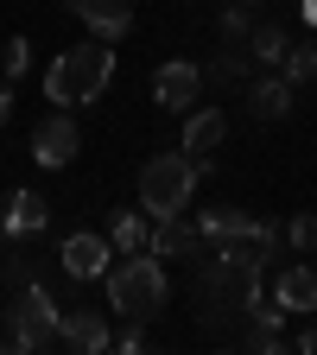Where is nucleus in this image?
I'll return each instance as SVG.
<instances>
[{"label": "nucleus", "mask_w": 317, "mask_h": 355, "mask_svg": "<svg viewBox=\"0 0 317 355\" xmlns=\"http://www.w3.org/2000/svg\"><path fill=\"white\" fill-rule=\"evenodd\" d=\"M260 304V266L248 241H209V260H197V311L203 324L222 330L229 318H248Z\"/></svg>", "instance_id": "f257e3e1"}, {"label": "nucleus", "mask_w": 317, "mask_h": 355, "mask_svg": "<svg viewBox=\"0 0 317 355\" xmlns=\"http://www.w3.org/2000/svg\"><path fill=\"white\" fill-rule=\"evenodd\" d=\"M108 83H114V44L83 38V44H70V51L51 58V70H44V102L51 108H89V102H102Z\"/></svg>", "instance_id": "f03ea898"}, {"label": "nucleus", "mask_w": 317, "mask_h": 355, "mask_svg": "<svg viewBox=\"0 0 317 355\" xmlns=\"http://www.w3.org/2000/svg\"><path fill=\"white\" fill-rule=\"evenodd\" d=\"M165 298H171V279H165L159 254L140 248V254H121V266H108V311H114V318L146 324V318L165 311Z\"/></svg>", "instance_id": "7ed1b4c3"}, {"label": "nucleus", "mask_w": 317, "mask_h": 355, "mask_svg": "<svg viewBox=\"0 0 317 355\" xmlns=\"http://www.w3.org/2000/svg\"><path fill=\"white\" fill-rule=\"evenodd\" d=\"M197 159L191 153H153L140 165V209L146 222H171V216H185L191 197H197Z\"/></svg>", "instance_id": "20e7f679"}, {"label": "nucleus", "mask_w": 317, "mask_h": 355, "mask_svg": "<svg viewBox=\"0 0 317 355\" xmlns=\"http://www.w3.org/2000/svg\"><path fill=\"white\" fill-rule=\"evenodd\" d=\"M58 318H64V304L51 298V286L26 279V286L13 292V311H7V349H19V355L51 349V343H58Z\"/></svg>", "instance_id": "39448f33"}, {"label": "nucleus", "mask_w": 317, "mask_h": 355, "mask_svg": "<svg viewBox=\"0 0 317 355\" xmlns=\"http://www.w3.org/2000/svg\"><path fill=\"white\" fill-rule=\"evenodd\" d=\"M76 153H83V127H76V114H70V108H51V114L32 127V165L64 171Z\"/></svg>", "instance_id": "423d86ee"}, {"label": "nucleus", "mask_w": 317, "mask_h": 355, "mask_svg": "<svg viewBox=\"0 0 317 355\" xmlns=\"http://www.w3.org/2000/svg\"><path fill=\"white\" fill-rule=\"evenodd\" d=\"M153 102L171 108V114H191V108L203 102V64H191V58L159 64V70H153Z\"/></svg>", "instance_id": "0eeeda50"}, {"label": "nucleus", "mask_w": 317, "mask_h": 355, "mask_svg": "<svg viewBox=\"0 0 317 355\" xmlns=\"http://www.w3.org/2000/svg\"><path fill=\"white\" fill-rule=\"evenodd\" d=\"M58 260H64V273H70V279H102L108 266H114V241L96 235V229H76V235H64Z\"/></svg>", "instance_id": "6e6552de"}, {"label": "nucleus", "mask_w": 317, "mask_h": 355, "mask_svg": "<svg viewBox=\"0 0 317 355\" xmlns=\"http://www.w3.org/2000/svg\"><path fill=\"white\" fill-rule=\"evenodd\" d=\"M58 349H70V355H102V349H114V330H108L102 311H64V318H58Z\"/></svg>", "instance_id": "1a4fd4ad"}, {"label": "nucleus", "mask_w": 317, "mask_h": 355, "mask_svg": "<svg viewBox=\"0 0 317 355\" xmlns=\"http://www.w3.org/2000/svg\"><path fill=\"white\" fill-rule=\"evenodd\" d=\"M222 140H229V114H222V108H191V114H185V146H178V153H191L197 171L209 178V165H216L209 153H216Z\"/></svg>", "instance_id": "9d476101"}, {"label": "nucleus", "mask_w": 317, "mask_h": 355, "mask_svg": "<svg viewBox=\"0 0 317 355\" xmlns=\"http://www.w3.org/2000/svg\"><path fill=\"white\" fill-rule=\"evenodd\" d=\"M44 229H51V203H44L32 184L13 191V203L0 209V235H7V241H32V235H44Z\"/></svg>", "instance_id": "9b49d317"}, {"label": "nucleus", "mask_w": 317, "mask_h": 355, "mask_svg": "<svg viewBox=\"0 0 317 355\" xmlns=\"http://www.w3.org/2000/svg\"><path fill=\"white\" fill-rule=\"evenodd\" d=\"M273 298H280L286 318H292V311H298V318H311V311H317V266H305V254H298L292 266H280Z\"/></svg>", "instance_id": "f8f14e48"}, {"label": "nucleus", "mask_w": 317, "mask_h": 355, "mask_svg": "<svg viewBox=\"0 0 317 355\" xmlns=\"http://www.w3.org/2000/svg\"><path fill=\"white\" fill-rule=\"evenodd\" d=\"M146 254H159V260H197V254H203V235H197V222L171 216V222H153Z\"/></svg>", "instance_id": "ddd939ff"}, {"label": "nucleus", "mask_w": 317, "mask_h": 355, "mask_svg": "<svg viewBox=\"0 0 317 355\" xmlns=\"http://www.w3.org/2000/svg\"><path fill=\"white\" fill-rule=\"evenodd\" d=\"M254 209H241V203H222V209H203L197 216V235L203 241H254Z\"/></svg>", "instance_id": "4468645a"}, {"label": "nucleus", "mask_w": 317, "mask_h": 355, "mask_svg": "<svg viewBox=\"0 0 317 355\" xmlns=\"http://www.w3.org/2000/svg\"><path fill=\"white\" fill-rule=\"evenodd\" d=\"M248 114L254 121H286L292 114V83L273 70V76H254L248 83Z\"/></svg>", "instance_id": "2eb2a0df"}, {"label": "nucleus", "mask_w": 317, "mask_h": 355, "mask_svg": "<svg viewBox=\"0 0 317 355\" xmlns=\"http://www.w3.org/2000/svg\"><path fill=\"white\" fill-rule=\"evenodd\" d=\"M248 349H260V355H273V349H292V336H286V311H280V298L273 304H254L248 311Z\"/></svg>", "instance_id": "dca6fc26"}, {"label": "nucleus", "mask_w": 317, "mask_h": 355, "mask_svg": "<svg viewBox=\"0 0 317 355\" xmlns=\"http://www.w3.org/2000/svg\"><path fill=\"white\" fill-rule=\"evenodd\" d=\"M83 26H89V38L121 44L133 32V7H127V0H89V7H83Z\"/></svg>", "instance_id": "f3484780"}, {"label": "nucleus", "mask_w": 317, "mask_h": 355, "mask_svg": "<svg viewBox=\"0 0 317 355\" xmlns=\"http://www.w3.org/2000/svg\"><path fill=\"white\" fill-rule=\"evenodd\" d=\"M102 235L114 241V254H140L153 241V222H146V209H108V229Z\"/></svg>", "instance_id": "a211bd4d"}, {"label": "nucleus", "mask_w": 317, "mask_h": 355, "mask_svg": "<svg viewBox=\"0 0 317 355\" xmlns=\"http://www.w3.org/2000/svg\"><path fill=\"white\" fill-rule=\"evenodd\" d=\"M286 51H292V32H286L280 19L248 32V58H254V64H273V70H280V64H286Z\"/></svg>", "instance_id": "6ab92c4d"}, {"label": "nucleus", "mask_w": 317, "mask_h": 355, "mask_svg": "<svg viewBox=\"0 0 317 355\" xmlns=\"http://www.w3.org/2000/svg\"><path fill=\"white\" fill-rule=\"evenodd\" d=\"M280 76H286L292 89L317 76V38H311V44H292V51H286V64H280Z\"/></svg>", "instance_id": "aec40b11"}, {"label": "nucleus", "mask_w": 317, "mask_h": 355, "mask_svg": "<svg viewBox=\"0 0 317 355\" xmlns=\"http://www.w3.org/2000/svg\"><path fill=\"white\" fill-rule=\"evenodd\" d=\"M209 76H216V83H241V76H248V44H241V38H235V44H222L216 64H209Z\"/></svg>", "instance_id": "412c9836"}, {"label": "nucleus", "mask_w": 317, "mask_h": 355, "mask_svg": "<svg viewBox=\"0 0 317 355\" xmlns=\"http://www.w3.org/2000/svg\"><path fill=\"white\" fill-rule=\"evenodd\" d=\"M286 248H298V254H317V216H311V209H298V216L286 222Z\"/></svg>", "instance_id": "4be33fe9"}, {"label": "nucleus", "mask_w": 317, "mask_h": 355, "mask_svg": "<svg viewBox=\"0 0 317 355\" xmlns=\"http://www.w3.org/2000/svg\"><path fill=\"white\" fill-rule=\"evenodd\" d=\"M0 273H7V286H13V292H19L26 279H32V254H26V241H13V248H7V260H0Z\"/></svg>", "instance_id": "5701e85b"}, {"label": "nucleus", "mask_w": 317, "mask_h": 355, "mask_svg": "<svg viewBox=\"0 0 317 355\" xmlns=\"http://www.w3.org/2000/svg\"><path fill=\"white\" fill-rule=\"evenodd\" d=\"M0 70H7V83H19L32 70V38H7V58H0Z\"/></svg>", "instance_id": "b1692460"}, {"label": "nucleus", "mask_w": 317, "mask_h": 355, "mask_svg": "<svg viewBox=\"0 0 317 355\" xmlns=\"http://www.w3.org/2000/svg\"><path fill=\"white\" fill-rule=\"evenodd\" d=\"M222 32H229V38H248V32H254V13H248V0H235V7L222 13Z\"/></svg>", "instance_id": "393cba45"}, {"label": "nucleus", "mask_w": 317, "mask_h": 355, "mask_svg": "<svg viewBox=\"0 0 317 355\" xmlns=\"http://www.w3.org/2000/svg\"><path fill=\"white\" fill-rule=\"evenodd\" d=\"M146 343H153V336H146V324H127V330L114 336V349H127V355H140Z\"/></svg>", "instance_id": "a878e982"}, {"label": "nucleus", "mask_w": 317, "mask_h": 355, "mask_svg": "<svg viewBox=\"0 0 317 355\" xmlns=\"http://www.w3.org/2000/svg\"><path fill=\"white\" fill-rule=\"evenodd\" d=\"M292 349H298V355H317V324H305V330L292 336Z\"/></svg>", "instance_id": "bb28decb"}, {"label": "nucleus", "mask_w": 317, "mask_h": 355, "mask_svg": "<svg viewBox=\"0 0 317 355\" xmlns=\"http://www.w3.org/2000/svg\"><path fill=\"white\" fill-rule=\"evenodd\" d=\"M7 114H13V83H0V127H7Z\"/></svg>", "instance_id": "cd10ccee"}, {"label": "nucleus", "mask_w": 317, "mask_h": 355, "mask_svg": "<svg viewBox=\"0 0 317 355\" xmlns=\"http://www.w3.org/2000/svg\"><path fill=\"white\" fill-rule=\"evenodd\" d=\"M298 13H305V26H317V0H298Z\"/></svg>", "instance_id": "c85d7f7f"}, {"label": "nucleus", "mask_w": 317, "mask_h": 355, "mask_svg": "<svg viewBox=\"0 0 317 355\" xmlns=\"http://www.w3.org/2000/svg\"><path fill=\"white\" fill-rule=\"evenodd\" d=\"M64 7H70V13H83V7H89V0H64Z\"/></svg>", "instance_id": "c756f323"}, {"label": "nucleus", "mask_w": 317, "mask_h": 355, "mask_svg": "<svg viewBox=\"0 0 317 355\" xmlns=\"http://www.w3.org/2000/svg\"><path fill=\"white\" fill-rule=\"evenodd\" d=\"M248 7H260V0H248Z\"/></svg>", "instance_id": "7c9ffc66"}]
</instances>
